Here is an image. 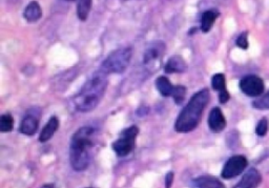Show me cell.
<instances>
[{
	"label": "cell",
	"mask_w": 269,
	"mask_h": 188,
	"mask_svg": "<svg viewBox=\"0 0 269 188\" xmlns=\"http://www.w3.org/2000/svg\"><path fill=\"white\" fill-rule=\"evenodd\" d=\"M97 131L94 127L79 128L72 138L70 146L71 165L76 171H84L91 164L93 151L96 145Z\"/></svg>",
	"instance_id": "1"
},
{
	"label": "cell",
	"mask_w": 269,
	"mask_h": 188,
	"mask_svg": "<svg viewBox=\"0 0 269 188\" xmlns=\"http://www.w3.org/2000/svg\"><path fill=\"white\" fill-rule=\"evenodd\" d=\"M210 99L207 88L201 89L191 98L174 122V130L178 132H190L200 123V120Z\"/></svg>",
	"instance_id": "2"
},
{
	"label": "cell",
	"mask_w": 269,
	"mask_h": 188,
	"mask_svg": "<svg viewBox=\"0 0 269 188\" xmlns=\"http://www.w3.org/2000/svg\"><path fill=\"white\" fill-rule=\"evenodd\" d=\"M107 83L109 81L106 75L101 71L89 78L74 98L76 110L81 113H88L95 110L104 95Z\"/></svg>",
	"instance_id": "3"
},
{
	"label": "cell",
	"mask_w": 269,
	"mask_h": 188,
	"mask_svg": "<svg viewBox=\"0 0 269 188\" xmlns=\"http://www.w3.org/2000/svg\"><path fill=\"white\" fill-rule=\"evenodd\" d=\"M132 51L130 48H121L112 52L101 64L100 71L105 75L123 73L130 63Z\"/></svg>",
	"instance_id": "4"
},
{
	"label": "cell",
	"mask_w": 269,
	"mask_h": 188,
	"mask_svg": "<svg viewBox=\"0 0 269 188\" xmlns=\"http://www.w3.org/2000/svg\"><path fill=\"white\" fill-rule=\"evenodd\" d=\"M166 51V45L161 40H155L146 46L143 53V66L150 73L156 72L161 63Z\"/></svg>",
	"instance_id": "5"
},
{
	"label": "cell",
	"mask_w": 269,
	"mask_h": 188,
	"mask_svg": "<svg viewBox=\"0 0 269 188\" xmlns=\"http://www.w3.org/2000/svg\"><path fill=\"white\" fill-rule=\"evenodd\" d=\"M138 133L139 128L136 125L129 126L121 131L120 137L113 143V150L118 157H125L133 151Z\"/></svg>",
	"instance_id": "6"
},
{
	"label": "cell",
	"mask_w": 269,
	"mask_h": 188,
	"mask_svg": "<svg viewBox=\"0 0 269 188\" xmlns=\"http://www.w3.org/2000/svg\"><path fill=\"white\" fill-rule=\"evenodd\" d=\"M247 164H248L247 159L244 156H241V155L234 156L227 160V162L225 163L222 169L221 176L223 179H226V180L236 178L245 170V168L247 167Z\"/></svg>",
	"instance_id": "7"
},
{
	"label": "cell",
	"mask_w": 269,
	"mask_h": 188,
	"mask_svg": "<svg viewBox=\"0 0 269 188\" xmlns=\"http://www.w3.org/2000/svg\"><path fill=\"white\" fill-rule=\"evenodd\" d=\"M241 90L248 97H260L263 95L265 85L263 80L258 76H246L241 79L239 83Z\"/></svg>",
	"instance_id": "8"
},
{
	"label": "cell",
	"mask_w": 269,
	"mask_h": 188,
	"mask_svg": "<svg viewBox=\"0 0 269 188\" xmlns=\"http://www.w3.org/2000/svg\"><path fill=\"white\" fill-rule=\"evenodd\" d=\"M208 126L213 132H221L226 126L225 117L219 107H213L208 116Z\"/></svg>",
	"instance_id": "9"
},
{
	"label": "cell",
	"mask_w": 269,
	"mask_h": 188,
	"mask_svg": "<svg viewBox=\"0 0 269 188\" xmlns=\"http://www.w3.org/2000/svg\"><path fill=\"white\" fill-rule=\"evenodd\" d=\"M261 181L260 172L255 168H250L234 188H258Z\"/></svg>",
	"instance_id": "10"
},
{
	"label": "cell",
	"mask_w": 269,
	"mask_h": 188,
	"mask_svg": "<svg viewBox=\"0 0 269 188\" xmlns=\"http://www.w3.org/2000/svg\"><path fill=\"white\" fill-rule=\"evenodd\" d=\"M219 16H220V12L216 9H210L205 11L201 16L200 30L203 33H208Z\"/></svg>",
	"instance_id": "11"
},
{
	"label": "cell",
	"mask_w": 269,
	"mask_h": 188,
	"mask_svg": "<svg viewBox=\"0 0 269 188\" xmlns=\"http://www.w3.org/2000/svg\"><path fill=\"white\" fill-rule=\"evenodd\" d=\"M39 126V119L35 115L29 114L26 115L20 124V132L26 136H33L38 130Z\"/></svg>",
	"instance_id": "12"
},
{
	"label": "cell",
	"mask_w": 269,
	"mask_h": 188,
	"mask_svg": "<svg viewBox=\"0 0 269 188\" xmlns=\"http://www.w3.org/2000/svg\"><path fill=\"white\" fill-rule=\"evenodd\" d=\"M192 188H225V185L214 177L201 176L192 181Z\"/></svg>",
	"instance_id": "13"
},
{
	"label": "cell",
	"mask_w": 269,
	"mask_h": 188,
	"mask_svg": "<svg viewBox=\"0 0 269 188\" xmlns=\"http://www.w3.org/2000/svg\"><path fill=\"white\" fill-rule=\"evenodd\" d=\"M164 70L166 74L183 73L187 70V63L180 55H174L169 58Z\"/></svg>",
	"instance_id": "14"
},
{
	"label": "cell",
	"mask_w": 269,
	"mask_h": 188,
	"mask_svg": "<svg viewBox=\"0 0 269 188\" xmlns=\"http://www.w3.org/2000/svg\"><path fill=\"white\" fill-rule=\"evenodd\" d=\"M59 128V120L57 117H52L50 118V120L48 121V123L44 125V127L42 128L41 132H40L39 135V141L40 142H48L53 136L54 133L57 131V129Z\"/></svg>",
	"instance_id": "15"
},
{
	"label": "cell",
	"mask_w": 269,
	"mask_h": 188,
	"mask_svg": "<svg viewBox=\"0 0 269 188\" xmlns=\"http://www.w3.org/2000/svg\"><path fill=\"white\" fill-rule=\"evenodd\" d=\"M42 16V10L37 2H31L23 11V18L28 22H36Z\"/></svg>",
	"instance_id": "16"
},
{
	"label": "cell",
	"mask_w": 269,
	"mask_h": 188,
	"mask_svg": "<svg viewBox=\"0 0 269 188\" xmlns=\"http://www.w3.org/2000/svg\"><path fill=\"white\" fill-rule=\"evenodd\" d=\"M156 87L160 92V95H162L163 97H172L177 88V86H173L168 78L165 76H160L157 78Z\"/></svg>",
	"instance_id": "17"
},
{
	"label": "cell",
	"mask_w": 269,
	"mask_h": 188,
	"mask_svg": "<svg viewBox=\"0 0 269 188\" xmlns=\"http://www.w3.org/2000/svg\"><path fill=\"white\" fill-rule=\"evenodd\" d=\"M92 9V0H78L77 16L81 21H85Z\"/></svg>",
	"instance_id": "18"
},
{
	"label": "cell",
	"mask_w": 269,
	"mask_h": 188,
	"mask_svg": "<svg viewBox=\"0 0 269 188\" xmlns=\"http://www.w3.org/2000/svg\"><path fill=\"white\" fill-rule=\"evenodd\" d=\"M14 127V119L11 114H4L0 117V131L9 132Z\"/></svg>",
	"instance_id": "19"
},
{
	"label": "cell",
	"mask_w": 269,
	"mask_h": 188,
	"mask_svg": "<svg viewBox=\"0 0 269 188\" xmlns=\"http://www.w3.org/2000/svg\"><path fill=\"white\" fill-rule=\"evenodd\" d=\"M211 86L214 90L222 92L226 90V81L225 76L223 74H216L211 79Z\"/></svg>",
	"instance_id": "20"
},
{
	"label": "cell",
	"mask_w": 269,
	"mask_h": 188,
	"mask_svg": "<svg viewBox=\"0 0 269 188\" xmlns=\"http://www.w3.org/2000/svg\"><path fill=\"white\" fill-rule=\"evenodd\" d=\"M252 105L254 109L258 110H269V91L266 92L264 96L255 100Z\"/></svg>",
	"instance_id": "21"
},
{
	"label": "cell",
	"mask_w": 269,
	"mask_h": 188,
	"mask_svg": "<svg viewBox=\"0 0 269 188\" xmlns=\"http://www.w3.org/2000/svg\"><path fill=\"white\" fill-rule=\"evenodd\" d=\"M268 126H269L268 119L267 118H262L259 121L257 127H255V132H257V135L259 137L265 136L266 133H267V131H268Z\"/></svg>",
	"instance_id": "22"
},
{
	"label": "cell",
	"mask_w": 269,
	"mask_h": 188,
	"mask_svg": "<svg viewBox=\"0 0 269 188\" xmlns=\"http://www.w3.org/2000/svg\"><path fill=\"white\" fill-rule=\"evenodd\" d=\"M185 95H186V87L183 85H177L176 92H174L172 98L174 102H176V104H182L185 99Z\"/></svg>",
	"instance_id": "23"
},
{
	"label": "cell",
	"mask_w": 269,
	"mask_h": 188,
	"mask_svg": "<svg viewBox=\"0 0 269 188\" xmlns=\"http://www.w3.org/2000/svg\"><path fill=\"white\" fill-rule=\"evenodd\" d=\"M248 33L247 32H243L242 34L239 35V37L236 40V44L237 46H239L242 50H247L248 49Z\"/></svg>",
	"instance_id": "24"
},
{
	"label": "cell",
	"mask_w": 269,
	"mask_h": 188,
	"mask_svg": "<svg viewBox=\"0 0 269 188\" xmlns=\"http://www.w3.org/2000/svg\"><path fill=\"white\" fill-rule=\"evenodd\" d=\"M230 99H231V96H230V92L227 91V89L219 93V100H220V102H221L222 104L226 103V102H227L228 100H230Z\"/></svg>",
	"instance_id": "25"
},
{
	"label": "cell",
	"mask_w": 269,
	"mask_h": 188,
	"mask_svg": "<svg viewBox=\"0 0 269 188\" xmlns=\"http://www.w3.org/2000/svg\"><path fill=\"white\" fill-rule=\"evenodd\" d=\"M173 182V172H168L166 174V178H165V187L166 188H170Z\"/></svg>",
	"instance_id": "26"
},
{
	"label": "cell",
	"mask_w": 269,
	"mask_h": 188,
	"mask_svg": "<svg viewBox=\"0 0 269 188\" xmlns=\"http://www.w3.org/2000/svg\"><path fill=\"white\" fill-rule=\"evenodd\" d=\"M41 188H55V186H54L53 184H46Z\"/></svg>",
	"instance_id": "27"
},
{
	"label": "cell",
	"mask_w": 269,
	"mask_h": 188,
	"mask_svg": "<svg viewBox=\"0 0 269 188\" xmlns=\"http://www.w3.org/2000/svg\"><path fill=\"white\" fill-rule=\"evenodd\" d=\"M65 2H70V3H74V2H78V0H65Z\"/></svg>",
	"instance_id": "28"
}]
</instances>
